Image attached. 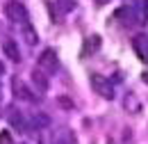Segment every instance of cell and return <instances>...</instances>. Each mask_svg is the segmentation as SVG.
Instances as JSON below:
<instances>
[{
    "label": "cell",
    "instance_id": "obj_1",
    "mask_svg": "<svg viewBox=\"0 0 148 144\" xmlns=\"http://www.w3.org/2000/svg\"><path fill=\"white\" fill-rule=\"evenodd\" d=\"M5 14H7V18H9L12 23H21V25L27 23V9L21 5L18 0L7 2V5H5Z\"/></svg>",
    "mask_w": 148,
    "mask_h": 144
},
{
    "label": "cell",
    "instance_id": "obj_2",
    "mask_svg": "<svg viewBox=\"0 0 148 144\" xmlns=\"http://www.w3.org/2000/svg\"><path fill=\"white\" fill-rule=\"evenodd\" d=\"M89 80H91V87L98 91L103 98H110V101L114 98V87L110 85V80H107L105 75H100V73H91Z\"/></svg>",
    "mask_w": 148,
    "mask_h": 144
},
{
    "label": "cell",
    "instance_id": "obj_3",
    "mask_svg": "<svg viewBox=\"0 0 148 144\" xmlns=\"http://www.w3.org/2000/svg\"><path fill=\"white\" fill-rule=\"evenodd\" d=\"M59 62H57V53L53 48H46L43 53L39 55V69L41 71H48V73H55Z\"/></svg>",
    "mask_w": 148,
    "mask_h": 144
},
{
    "label": "cell",
    "instance_id": "obj_4",
    "mask_svg": "<svg viewBox=\"0 0 148 144\" xmlns=\"http://www.w3.org/2000/svg\"><path fill=\"white\" fill-rule=\"evenodd\" d=\"M132 14L137 25H146L148 23V0H132Z\"/></svg>",
    "mask_w": 148,
    "mask_h": 144
},
{
    "label": "cell",
    "instance_id": "obj_5",
    "mask_svg": "<svg viewBox=\"0 0 148 144\" xmlns=\"http://www.w3.org/2000/svg\"><path fill=\"white\" fill-rule=\"evenodd\" d=\"M132 46H134V51H137V55L144 60L148 64V35H139L134 37V41H132Z\"/></svg>",
    "mask_w": 148,
    "mask_h": 144
},
{
    "label": "cell",
    "instance_id": "obj_6",
    "mask_svg": "<svg viewBox=\"0 0 148 144\" xmlns=\"http://www.w3.org/2000/svg\"><path fill=\"white\" fill-rule=\"evenodd\" d=\"M32 82H34V87H37L39 91H48L50 89L48 75H46V71H41V69H34V71H32Z\"/></svg>",
    "mask_w": 148,
    "mask_h": 144
},
{
    "label": "cell",
    "instance_id": "obj_7",
    "mask_svg": "<svg viewBox=\"0 0 148 144\" xmlns=\"http://www.w3.org/2000/svg\"><path fill=\"white\" fill-rule=\"evenodd\" d=\"M2 51H5V55H7L12 62H18V60H21L18 44H16L14 39H5V41H2Z\"/></svg>",
    "mask_w": 148,
    "mask_h": 144
},
{
    "label": "cell",
    "instance_id": "obj_8",
    "mask_svg": "<svg viewBox=\"0 0 148 144\" xmlns=\"http://www.w3.org/2000/svg\"><path fill=\"white\" fill-rule=\"evenodd\" d=\"M114 16L119 18L123 25H137V21H134V14H132V7H121Z\"/></svg>",
    "mask_w": 148,
    "mask_h": 144
},
{
    "label": "cell",
    "instance_id": "obj_9",
    "mask_svg": "<svg viewBox=\"0 0 148 144\" xmlns=\"http://www.w3.org/2000/svg\"><path fill=\"white\" fill-rule=\"evenodd\" d=\"M9 124H12V128H14V130H18V133H25V130H27V124H25L23 114H21V112H16V110L9 114Z\"/></svg>",
    "mask_w": 148,
    "mask_h": 144
},
{
    "label": "cell",
    "instance_id": "obj_10",
    "mask_svg": "<svg viewBox=\"0 0 148 144\" xmlns=\"http://www.w3.org/2000/svg\"><path fill=\"white\" fill-rule=\"evenodd\" d=\"M100 48V37H96V35H91L87 41H84V46H82V53L84 55H89V53H96Z\"/></svg>",
    "mask_w": 148,
    "mask_h": 144
},
{
    "label": "cell",
    "instance_id": "obj_11",
    "mask_svg": "<svg viewBox=\"0 0 148 144\" xmlns=\"http://www.w3.org/2000/svg\"><path fill=\"white\" fill-rule=\"evenodd\" d=\"M14 94H16V98H23V101H34V96L30 94V89L23 85V82H18V80H14Z\"/></svg>",
    "mask_w": 148,
    "mask_h": 144
},
{
    "label": "cell",
    "instance_id": "obj_12",
    "mask_svg": "<svg viewBox=\"0 0 148 144\" xmlns=\"http://www.w3.org/2000/svg\"><path fill=\"white\" fill-rule=\"evenodd\" d=\"M32 126L39 128V130H41V128H48L50 126V119H48L46 114H34V117H32Z\"/></svg>",
    "mask_w": 148,
    "mask_h": 144
},
{
    "label": "cell",
    "instance_id": "obj_13",
    "mask_svg": "<svg viewBox=\"0 0 148 144\" xmlns=\"http://www.w3.org/2000/svg\"><path fill=\"white\" fill-rule=\"evenodd\" d=\"M55 2H57V9H59L62 14L73 12V7H75V0H55Z\"/></svg>",
    "mask_w": 148,
    "mask_h": 144
},
{
    "label": "cell",
    "instance_id": "obj_14",
    "mask_svg": "<svg viewBox=\"0 0 148 144\" xmlns=\"http://www.w3.org/2000/svg\"><path fill=\"white\" fill-rule=\"evenodd\" d=\"M23 28H25V37H27V44H34V41H37V35H34L32 25H30V23H25Z\"/></svg>",
    "mask_w": 148,
    "mask_h": 144
},
{
    "label": "cell",
    "instance_id": "obj_15",
    "mask_svg": "<svg viewBox=\"0 0 148 144\" xmlns=\"http://www.w3.org/2000/svg\"><path fill=\"white\" fill-rule=\"evenodd\" d=\"M59 103H62V105H64V108L73 110V103H71V101H69V98H66V96H59Z\"/></svg>",
    "mask_w": 148,
    "mask_h": 144
},
{
    "label": "cell",
    "instance_id": "obj_16",
    "mask_svg": "<svg viewBox=\"0 0 148 144\" xmlns=\"http://www.w3.org/2000/svg\"><path fill=\"white\" fill-rule=\"evenodd\" d=\"M0 144H12V137H9V133H0Z\"/></svg>",
    "mask_w": 148,
    "mask_h": 144
},
{
    "label": "cell",
    "instance_id": "obj_17",
    "mask_svg": "<svg viewBox=\"0 0 148 144\" xmlns=\"http://www.w3.org/2000/svg\"><path fill=\"white\" fill-rule=\"evenodd\" d=\"M2 73H5V64L0 62V75H2Z\"/></svg>",
    "mask_w": 148,
    "mask_h": 144
},
{
    "label": "cell",
    "instance_id": "obj_18",
    "mask_svg": "<svg viewBox=\"0 0 148 144\" xmlns=\"http://www.w3.org/2000/svg\"><path fill=\"white\" fill-rule=\"evenodd\" d=\"M96 2H98V5H105V2H107V0H96Z\"/></svg>",
    "mask_w": 148,
    "mask_h": 144
}]
</instances>
